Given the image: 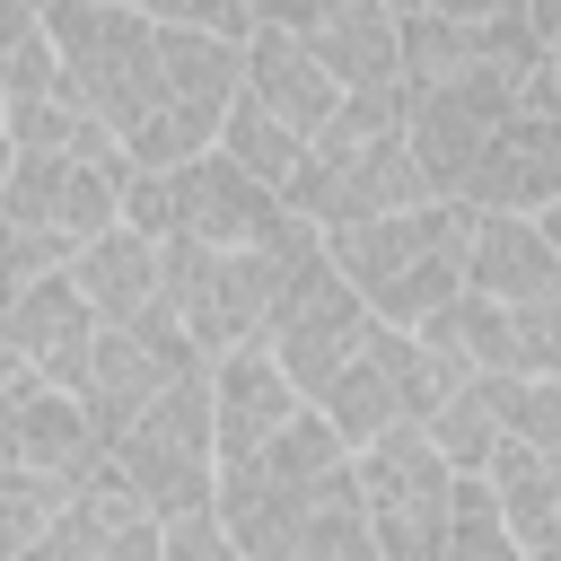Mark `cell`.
Masks as SVG:
<instances>
[{"instance_id": "4dcf8cb0", "label": "cell", "mask_w": 561, "mask_h": 561, "mask_svg": "<svg viewBox=\"0 0 561 561\" xmlns=\"http://www.w3.org/2000/svg\"><path fill=\"white\" fill-rule=\"evenodd\" d=\"M61 263H70V254H61L53 237H35V228H18V219L0 210V307H9L18 289H35L44 272H61Z\"/></svg>"}, {"instance_id": "3957f363", "label": "cell", "mask_w": 561, "mask_h": 561, "mask_svg": "<svg viewBox=\"0 0 561 561\" xmlns=\"http://www.w3.org/2000/svg\"><path fill=\"white\" fill-rule=\"evenodd\" d=\"M412 202H430V184H421L412 140H403V96H342V114L307 140L289 210L316 237H333V228H359V219H386Z\"/></svg>"}, {"instance_id": "4316f807", "label": "cell", "mask_w": 561, "mask_h": 561, "mask_svg": "<svg viewBox=\"0 0 561 561\" xmlns=\"http://www.w3.org/2000/svg\"><path fill=\"white\" fill-rule=\"evenodd\" d=\"M70 491L79 482H61V473H9L0 465V561H26L44 543V526L70 508Z\"/></svg>"}, {"instance_id": "2e32d148", "label": "cell", "mask_w": 561, "mask_h": 561, "mask_svg": "<svg viewBox=\"0 0 561 561\" xmlns=\"http://www.w3.org/2000/svg\"><path fill=\"white\" fill-rule=\"evenodd\" d=\"M96 307L79 298V280H70V263L61 272H44L35 289H18L9 307H0V351L9 359H26L35 377H53V386H79V368H88V351H96Z\"/></svg>"}, {"instance_id": "cb8c5ba5", "label": "cell", "mask_w": 561, "mask_h": 561, "mask_svg": "<svg viewBox=\"0 0 561 561\" xmlns=\"http://www.w3.org/2000/svg\"><path fill=\"white\" fill-rule=\"evenodd\" d=\"M9 140H18V149H61V158H88V167H131V158L114 149V131H105L88 105H70L61 88L9 105Z\"/></svg>"}, {"instance_id": "6da1fadb", "label": "cell", "mask_w": 561, "mask_h": 561, "mask_svg": "<svg viewBox=\"0 0 561 561\" xmlns=\"http://www.w3.org/2000/svg\"><path fill=\"white\" fill-rule=\"evenodd\" d=\"M61 96L88 105L114 149L140 175H167L202 158L245 88V44L237 35H193V26H149L114 0H53L44 9Z\"/></svg>"}, {"instance_id": "ba28073f", "label": "cell", "mask_w": 561, "mask_h": 561, "mask_svg": "<svg viewBox=\"0 0 561 561\" xmlns=\"http://www.w3.org/2000/svg\"><path fill=\"white\" fill-rule=\"evenodd\" d=\"M351 482H359V517H368L377 561H438L456 473H447V456L430 447L421 421H394L368 447H351Z\"/></svg>"}, {"instance_id": "ac0fdd59", "label": "cell", "mask_w": 561, "mask_h": 561, "mask_svg": "<svg viewBox=\"0 0 561 561\" xmlns=\"http://www.w3.org/2000/svg\"><path fill=\"white\" fill-rule=\"evenodd\" d=\"M245 96H254L272 123H289L298 140H316V131L342 114V79L316 61L307 35H280V26H254V35H245Z\"/></svg>"}, {"instance_id": "30bf717a", "label": "cell", "mask_w": 561, "mask_h": 561, "mask_svg": "<svg viewBox=\"0 0 561 561\" xmlns=\"http://www.w3.org/2000/svg\"><path fill=\"white\" fill-rule=\"evenodd\" d=\"M158 184H167V237H184V245H298V237H316L272 184H254L219 149L167 167Z\"/></svg>"}, {"instance_id": "8d00e7d4", "label": "cell", "mask_w": 561, "mask_h": 561, "mask_svg": "<svg viewBox=\"0 0 561 561\" xmlns=\"http://www.w3.org/2000/svg\"><path fill=\"white\" fill-rule=\"evenodd\" d=\"M9 167H18V140H9V105H0V184H9Z\"/></svg>"}, {"instance_id": "f546056e", "label": "cell", "mask_w": 561, "mask_h": 561, "mask_svg": "<svg viewBox=\"0 0 561 561\" xmlns=\"http://www.w3.org/2000/svg\"><path fill=\"white\" fill-rule=\"evenodd\" d=\"M500 316H508V368L561 386V280L535 289V298H517V307H500Z\"/></svg>"}, {"instance_id": "e575fe53", "label": "cell", "mask_w": 561, "mask_h": 561, "mask_svg": "<svg viewBox=\"0 0 561 561\" xmlns=\"http://www.w3.org/2000/svg\"><path fill=\"white\" fill-rule=\"evenodd\" d=\"M526 35H535L543 53H561V0H526Z\"/></svg>"}, {"instance_id": "74e56055", "label": "cell", "mask_w": 561, "mask_h": 561, "mask_svg": "<svg viewBox=\"0 0 561 561\" xmlns=\"http://www.w3.org/2000/svg\"><path fill=\"white\" fill-rule=\"evenodd\" d=\"M543 88H552V114H561V53H543Z\"/></svg>"}, {"instance_id": "836d02e7", "label": "cell", "mask_w": 561, "mask_h": 561, "mask_svg": "<svg viewBox=\"0 0 561 561\" xmlns=\"http://www.w3.org/2000/svg\"><path fill=\"white\" fill-rule=\"evenodd\" d=\"M158 561H237V543L219 535V517H210V508H193V517H167Z\"/></svg>"}, {"instance_id": "603a6c76", "label": "cell", "mask_w": 561, "mask_h": 561, "mask_svg": "<svg viewBox=\"0 0 561 561\" xmlns=\"http://www.w3.org/2000/svg\"><path fill=\"white\" fill-rule=\"evenodd\" d=\"M228 167H245L254 184H272L280 202H289V184H298V167H307V140L289 131V123H272L245 88H237V105H228V123H219V140H210Z\"/></svg>"}, {"instance_id": "ffe728a7", "label": "cell", "mask_w": 561, "mask_h": 561, "mask_svg": "<svg viewBox=\"0 0 561 561\" xmlns=\"http://www.w3.org/2000/svg\"><path fill=\"white\" fill-rule=\"evenodd\" d=\"M561 280V254L543 245V228L526 210H473V237H465V289L491 298V307H517L535 289Z\"/></svg>"}, {"instance_id": "d6a6232c", "label": "cell", "mask_w": 561, "mask_h": 561, "mask_svg": "<svg viewBox=\"0 0 561 561\" xmlns=\"http://www.w3.org/2000/svg\"><path fill=\"white\" fill-rule=\"evenodd\" d=\"M254 26H280V35H324L333 18H351V9H368V0H237Z\"/></svg>"}, {"instance_id": "44dd1931", "label": "cell", "mask_w": 561, "mask_h": 561, "mask_svg": "<svg viewBox=\"0 0 561 561\" xmlns=\"http://www.w3.org/2000/svg\"><path fill=\"white\" fill-rule=\"evenodd\" d=\"M482 491H491V508H500V526H508V543L526 561L561 552V456L500 438L491 465H482Z\"/></svg>"}, {"instance_id": "d590c367", "label": "cell", "mask_w": 561, "mask_h": 561, "mask_svg": "<svg viewBox=\"0 0 561 561\" xmlns=\"http://www.w3.org/2000/svg\"><path fill=\"white\" fill-rule=\"evenodd\" d=\"M535 228H543V245H552V254H561V193H552V202H543V210H535Z\"/></svg>"}, {"instance_id": "52a82bcc", "label": "cell", "mask_w": 561, "mask_h": 561, "mask_svg": "<svg viewBox=\"0 0 561 561\" xmlns=\"http://www.w3.org/2000/svg\"><path fill=\"white\" fill-rule=\"evenodd\" d=\"M307 245L316 237H298V245H184V237H167V316L184 324V342L202 359L245 351Z\"/></svg>"}, {"instance_id": "1f68e13d", "label": "cell", "mask_w": 561, "mask_h": 561, "mask_svg": "<svg viewBox=\"0 0 561 561\" xmlns=\"http://www.w3.org/2000/svg\"><path fill=\"white\" fill-rule=\"evenodd\" d=\"M114 9H131V18H149V26H193V35H254V18L237 9V0H114Z\"/></svg>"}, {"instance_id": "f35d334b", "label": "cell", "mask_w": 561, "mask_h": 561, "mask_svg": "<svg viewBox=\"0 0 561 561\" xmlns=\"http://www.w3.org/2000/svg\"><path fill=\"white\" fill-rule=\"evenodd\" d=\"M26 9H53V0H26Z\"/></svg>"}, {"instance_id": "f1b7e54d", "label": "cell", "mask_w": 561, "mask_h": 561, "mask_svg": "<svg viewBox=\"0 0 561 561\" xmlns=\"http://www.w3.org/2000/svg\"><path fill=\"white\" fill-rule=\"evenodd\" d=\"M438 561H526L482 491V473H456V500H447V535H438Z\"/></svg>"}, {"instance_id": "484cf974", "label": "cell", "mask_w": 561, "mask_h": 561, "mask_svg": "<svg viewBox=\"0 0 561 561\" xmlns=\"http://www.w3.org/2000/svg\"><path fill=\"white\" fill-rule=\"evenodd\" d=\"M482 403H491L500 438L561 456V386H552V377H517V368H508V377H482Z\"/></svg>"}, {"instance_id": "8fae6325", "label": "cell", "mask_w": 561, "mask_h": 561, "mask_svg": "<svg viewBox=\"0 0 561 561\" xmlns=\"http://www.w3.org/2000/svg\"><path fill=\"white\" fill-rule=\"evenodd\" d=\"M184 368H202V351L184 342V324L158 307V316H140V324H105L96 333V351H88V368H79V412H88V430H96V456H105V438L114 430H131Z\"/></svg>"}, {"instance_id": "4fadbf2b", "label": "cell", "mask_w": 561, "mask_h": 561, "mask_svg": "<svg viewBox=\"0 0 561 561\" xmlns=\"http://www.w3.org/2000/svg\"><path fill=\"white\" fill-rule=\"evenodd\" d=\"M0 465L9 473H61V482L96 473V430H88L79 394L35 377L9 351H0Z\"/></svg>"}, {"instance_id": "9c48e42d", "label": "cell", "mask_w": 561, "mask_h": 561, "mask_svg": "<svg viewBox=\"0 0 561 561\" xmlns=\"http://www.w3.org/2000/svg\"><path fill=\"white\" fill-rule=\"evenodd\" d=\"M368 324H377V316L351 298V280L324 263V237H316V245L289 263V280H280V298H272V316H263L254 351H263V359H272V368L316 403V394L333 386V368L368 342Z\"/></svg>"}, {"instance_id": "83f0119b", "label": "cell", "mask_w": 561, "mask_h": 561, "mask_svg": "<svg viewBox=\"0 0 561 561\" xmlns=\"http://www.w3.org/2000/svg\"><path fill=\"white\" fill-rule=\"evenodd\" d=\"M421 430H430V447L447 456V473H482L491 447H500V421H491V403H482V377H465Z\"/></svg>"}, {"instance_id": "7402d4cb", "label": "cell", "mask_w": 561, "mask_h": 561, "mask_svg": "<svg viewBox=\"0 0 561 561\" xmlns=\"http://www.w3.org/2000/svg\"><path fill=\"white\" fill-rule=\"evenodd\" d=\"M421 333V351H438L456 377H508V316L491 307V298H473V289H456L430 324H412Z\"/></svg>"}, {"instance_id": "d6986e66", "label": "cell", "mask_w": 561, "mask_h": 561, "mask_svg": "<svg viewBox=\"0 0 561 561\" xmlns=\"http://www.w3.org/2000/svg\"><path fill=\"white\" fill-rule=\"evenodd\" d=\"M70 280H79V298L96 307V324H140V316L167 307V245L114 219L105 237H88V245L70 254Z\"/></svg>"}, {"instance_id": "d4e9b609", "label": "cell", "mask_w": 561, "mask_h": 561, "mask_svg": "<svg viewBox=\"0 0 561 561\" xmlns=\"http://www.w3.org/2000/svg\"><path fill=\"white\" fill-rule=\"evenodd\" d=\"M53 79H61V61H53V35H44V9L0 0V105L53 96Z\"/></svg>"}, {"instance_id": "e0dca14e", "label": "cell", "mask_w": 561, "mask_h": 561, "mask_svg": "<svg viewBox=\"0 0 561 561\" xmlns=\"http://www.w3.org/2000/svg\"><path fill=\"white\" fill-rule=\"evenodd\" d=\"M158 543H167V517H149L105 465L70 491V508L44 526V543L26 552V561H158Z\"/></svg>"}, {"instance_id": "7a4b0ae2", "label": "cell", "mask_w": 561, "mask_h": 561, "mask_svg": "<svg viewBox=\"0 0 561 561\" xmlns=\"http://www.w3.org/2000/svg\"><path fill=\"white\" fill-rule=\"evenodd\" d=\"M465 237H473V210L465 202H412V210L333 228L324 237V263L351 280V298L377 324L412 333V324H430L465 289Z\"/></svg>"}, {"instance_id": "9a60e30c", "label": "cell", "mask_w": 561, "mask_h": 561, "mask_svg": "<svg viewBox=\"0 0 561 561\" xmlns=\"http://www.w3.org/2000/svg\"><path fill=\"white\" fill-rule=\"evenodd\" d=\"M298 412H307V394H298L254 342L210 359V447H219V473L245 465V456H263Z\"/></svg>"}, {"instance_id": "5b68a950", "label": "cell", "mask_w": 561, "mask_h": 561, "mask_svg": "<svg viewBox=\"0 0 561 561\" xmlns=\"http://www.w3.org/2000/svg\"><path fill=\"white\" fill-rule=\"evenodd\" d=\"M535 70H543V53H500V61H482V70L403 88V140H412V167H421L430 202H465L491 131H500L508 105L535 88Z\"/></svg>"}, {"instance_id": "5bb4252c", "label": "cell", "mask_w": 561, "mask_h": 561, "mask_svg": "<svg viewBox=\"0 0 561 561\" xmlns=\"http://www.w3.org/2000/svg\"><path fill=\"white\" fill-rule=\"evenodd\" d=\"M552 193H561V114H552V88L535 70V88L508 105V123L482 149V167L465 184V210H526L535 219Z\"/></svg>"}, {"instance_id": "277c9868", "label": "cell", "mask_w": 561, "mask_h": 561, "mask_svg": "<svg viewBox=\"0 0 561 561\" xmlns=\"http://www.w3.org/2000/svg\"><path fill=\"white\" fill-rule=\"evenodd\" d=\"M210 517L237 543V561H377L351 465L298 473V482L289 473H219Z\"/></svg>"}, {"instance_id": "8992f818", "label": "cell", "mask_w": 561, "mask_h": 561, "mask_svg": "<svg viewBox=\"0 0 561 561\" xmlns=\"http://www.w3.org/2000/svg\"><path fill=\"white\" fill-rule=\"evenodd\" d=\"M96 465H105L149 517H193V508H210V491H219V447H210V359L184 368L131 430H114Z\"/></svg>"}, {"instance_id": "7c38bea8", "label": "cell", "mask_w": 561, "mask_h": 561, "mask_svg": "<svg viewBox=\"0 0 561 561\" xmlns=\"http://www.w3.org/2000/svg\"><path fill=\"white\" fill-rule=\"evenodd\" d=\"M123 175L131 167H88V158H61V149H18L9 184H0V210L35 237H53L61 254H79L88 237L114 228L123 210Z\"/></svg>"}]
</instances>
